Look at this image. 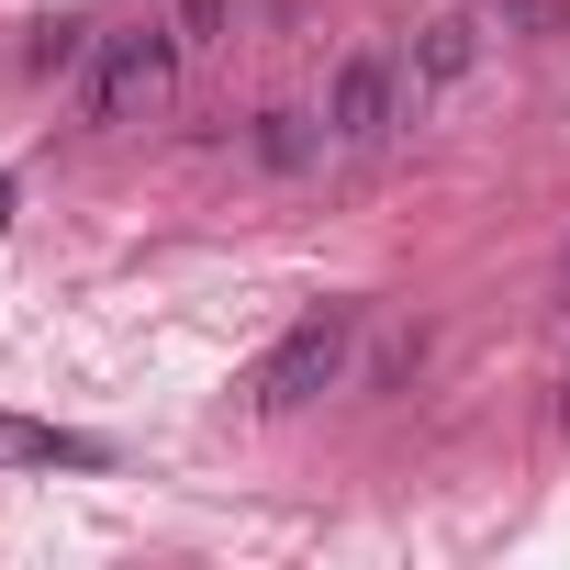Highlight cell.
<instances>
[{
  "label": "cell",
  "instance_id": "obj_1",
  "mask_svg": "<svg viewBox=\"0 0 570 570\" xmlns=\"http://www.w3.org/2000/svg\"><path fill=\"white\" fill-rule=\"evenodd\" d=\"M358 336H370V303H303L292 325H279V347L246 370V403L257 414H303V403H325L336 381H347V358H358Z\"/></svg>",
  "mask_w": 570,
  "mask_h": 570
},
{
  "label": "cell",
  "instance_id": "obj_2",
  "mask_svg": "<svg viewBox=\"0 0 570 570\" xmlns=\"http://www.w3.org/2000/svg\"><path fill=\"white\" fill-rule=\"evenodd\" d=\"M179 23L168 12H146V23H112L101 46H90V68H79V124L90 135H124V124H146L157 101H168V79H179Z\"/></svg>",
  "mask_w": 570,
  "mask_h": 570
},
{
  "label": "cell",
  "instance_id": "obj_3",
  "mask_svg": "<svg viewBox=\"0 0 570 570\" xmlns=\"http://www.w3.org/2000/svg\"><path fill=\"white\" fill-rule=\"evenodd\" d=\"M314 112H325V146H336V157H381V146L414 124V79H403V46H347Z\"/></svg>",
  "mask_w": 570,
  "mask_h": 570
},
{
  "label": "cell",
  "instance_id": "obj_4",
  "mask_svg": "<svg viewBox=\"0 0 570 570\" xmlns=\"http://www.w3.org/2000/svg\"><path fill=\"white\" fill-rule=\"evenodd\" d=\"M481 57H492V12H436V23H414V46H403V79H414V112L459 101V90L481 79Z\"/></svg>",
  "mask_w": 570,
  "mask_h": 570
},
{
  "label": "cell",
  "instance_id": "obj_5",
  "mask_svg": "<svg viewBox=\"0 0 570 570\" xmlns=\"http://www.w3.org/2000/svg\"><path fill=\"white\" fill-rule=\"evenodd\" d=\"M314 157H336V146H325V112H303V101H268L246 124V168L257 179H303Z\"/></svg>",
  "mask_w": 570,
  "mask_h": 570
},
{
  "label": "cell",
  "instance_id": "obj_6",
  "mask_svg": "<svg viewBox=\"0 0 570 570\" xmlns=\"http://www.w3.org/2000/svg\"><path fill=\"white\" fill-rule=\"evenodd\" d=\"M0 470H112V448H101V436H79V425L0 414Z\"/></svg>",
  "mask_w": 570,
  "mask_h": 570
},
{
  "label": "cell",
  "instance_id": "obj_7",
  "mask_svg": "<svg viewBox=\"0 0 570 570\" xmlns=\"http://www.w3.org/2000/svg\"><path fill=\"white\" fill-rule=\"evenodd\" d=\"M90 46H101V23L57 12V23H35V35H23V57H12V68H23L35 90H46V79H79V68H90Z\"/></svg>",
  "mask_w": 570,
  "mask_h": 570
},
{
  "label": "cell",
  "instance_id": "obj_8",
  "mask_svg": "<svg viewBox=\"0 0 570 570\" xmlns=\"http://www.w3.org/2000/svg\"><path fill=\"white\" fill-rule=\"evenodd\" d=\"M168 23H179V46H224L235 0H168Z\"/></svg>",
  "mask_w": 570,
  "mask_h": 570
},
{
  "label": "cell",
  "instance_id": "obj_9",
  "mask_svg": "<svg viewBox=\"0 0 570 570\" xmlns=\"http://www.w3.org/2000/svg\"><path fill=\"white\" fill-rule=\"evenodd\" d=\"M492 23H503V35H559L570 0H492Z\"/></svg>",
  "mask_w": 570,
  "mask_h": 570
},
{
  "label": "cell",
  "instance_id": "obj_10",
  "mask_svg": "<svg viewBox=\"0 0 570 570\" xmlns=\"http://www.w3.org/2000/svg\"><path fill=\"white\" fill-rule=\"evenodd\" d=\"M414 358H425V336H392V347H381V370H370V381H381V392H392V381H414Z\"/></svg>",
  "mask_w": 570,
  "mask_h": 570
},
{
  "label": "cell",
  "instance_id": "obj_11",
  "mask_svg": "<svg viewBox=\"0 0 570 570\" xmlns=\"http://www.w3.org/2000/svg\"><path fill=\"white\" fill-rule=\"evenodd\" d=\"M0 235H12V179H0Z\"/></svg>",
  "mask_w": 570,
  "mask_h": 570
},
{
  "label": "cell",
  "instance_id": "obj_12",
  "mask_svg": "<svg viewBox=\"0 0 570 570\" xmlns=\"http://www.w3.org/2000/svg\"><path fill=\"white\" fill-rule=\"evenodd\" d=\"M559 425H570V381H559Z\"/></svg>",
  "mask_w": 570,
  "mask_h": 570
}]
</instances>
